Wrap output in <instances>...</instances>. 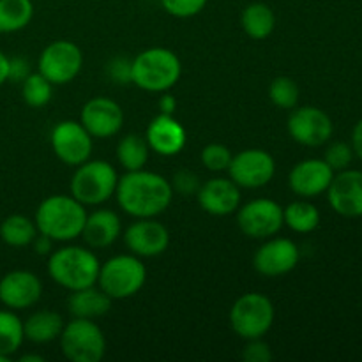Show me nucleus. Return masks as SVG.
Listing matches in <instances>:
<instances>
[{"label":"nucleus","mask_w":362,"mask_h":362,"mask_svg":"<svg viewBox=\"0 0 362 362\" xmlns=\"http://www.w3.org/2000/svg\"><path fill=\"white\" fill-rule=\"evenodd\" d=\"M115 198L119 207L133 218H158L172 204L173 187L161 173L141 168L119 177Z\"/></svg>","instance_id":"1"},{"label":"nucleus","mask_w":362,"mask_h":362,"mask_svg":"<svg viewBox=\"0 0 362 362\" xmlns=\"http://www.w3.org/2000/svg\"><path fill=\"white\" fill-rule=\"evenodd\" d=\"M87 219V209L71 194H52L39 204L35 211V226L55 243L78 239Z\"/></svg>","instance_id":"2"},{"label":"nucleus","mask_w":362,"mask_h":362,"mask_svg":"<svg viewBox=\"0 0 362 362\" xmlns=\"http://www.w3.org/2000/svg\"><path fill=\"white\" fill-rule=\"evenodd\" d=\"M99 267L101 264L94 250L81 246H64L53 250L46 265L49 278L69 292L95 285Z\"/></svg>","instance_id":"3"},{"label":"nucleus","mask_w":362,"mask_h":362,"mask_svg":"<svg viewBox=\"0 0 362 362\" xmlns=\"http://www.w3.org/2000/svg\"><path fill=\"white\" fill-rule=\"evenodd\" d=\"M131 81L145 92H168L175 87L182 74V62L175 52L163 46L144 49L133 59Z\"/></svg>","instance_id":"4"},{"label":"nucleus","mask_w":362,"mask_h":362,"mask_svg":"<svg viewBox=\"0 0 362 362\" xmlns=\"http://www.w3.org/2000/svg\"><path fill=\"white\" fill-rule=\"evenodd\" d=\"M119 173L103 159H88L76 166L71 177V197L85 207H98L115 197Z\"/></svg>","instance_id":"5"},{"label":"nucleus","mask_w":362,"mask_h":362,"mask_svg":"<svg viewBox=\"0 0 362 362\" xmlns=\"http://www.w3.org/2000/svg\"><path fill=\"white\" fill-rule=\"evenodd\" d=\"M147 281V269L140 257L129 255H115L108 258L99 267L98 283L95 285L112 300L129 299L144 288Z\"/></svg>","instance_id":"6"},{"label":"nucleus","mask_w":362,"mask_h":362,"mask_svg":"<svg viewBox=\"0 0 362 362\" xmlns=\"http://www.w3.org/2000/svg\"><path fill=\"white\" fill-rule=\"evenodd\" d=\"M274 304L267 296L258 292L243 293L230 308L232 331L243 339L264 338L274 324Z\"/></svg>","instance_id":"7"},{"label":"nucleus","mask_w":362,"mask_h":362,"mask_svg":"<svg viewBox=\"0 0 362 362\" xmlns=\"http://www.w3.org/2000/svg\"><path fill=\"white\" fill-rule=\"evenodd\" d=\"M60 350L71 362H99L106 354V338L95 320L73 318L60 332Z\"/></svg>","instance_id":"8"},{"label":"nucleus","mask_w":362,"mask_h":362,"mask_svg":"<svg viewBox=\"0 0 362 362\" xmlns=\"http://www.w3.org/2000/svg\"><path fill=\"white\" fill-rule=\"evenodd\" d=\"M39 73L55 87L73 81L83 67V52L80 46L67 39L49 42L39 57Z\"/></svg>","instance_id":"9"},{"label":"nucleus","mask_w":362,"mask_h":362,"mask_svg":"<svg viewBox=\"0 0 362 362\" xmlns=\"http://www.w3.org/2000/svg\"><path fill=\"white\" fill-rule=\"evenodd\" d=\"M237 226L250 239L265 240L285 226L283 207L272 198H255L237 209Z\"/></svg>","instance_id":"10"},{"label":"nucleus","mask_w":362,"mask_h":362,"mask_svg":"<svg viewBox=\"0 0 362 362\" xmlns=\"http://www.w3.org/2000/svg\"><path fill=\"white\" fill-rule=\"evenodd\" d=\"M228 177L244 189H260L276 175V161L264 148H246L232 156Z\"/></svg>","instance_id":"11"},{"label":"nucleus","mask_w":362,"mask_h":362,"mask_svg":"<svg viewBox=\"0 0 362 362\" xmlns=\"http://www.w3.org/2000/svg\"><path fill=\"white\" fill-rule=\"evenodd\" d=\"M53 154L67 166H80L88 161L94 147V138L76 120H60L49 134Z\"/></svg>","instance_id":"12"},{"label":"nucleus","mask_w":362,"mask_h":362,"mask_svg":"<svg viewBox=\"0 0 362 362\" xmlns=\"http://www.w3.org/2000/svg\"><path fill=\"white\" fill-rule=\"evenodd\" d=\"M300 260L299 246L286 237H269L255 251L253 267L264 278H281L297 267Z\"/></svg>","instance_id":"13"},{"label":"nucleus","mask_w":362,"mask_h":362,"mask_svg":"<svg viewBox=\"0 0 362 362\" xmlns=\"http://www.w3.org/2000/svg\"><path fill=\"white\" fill-rule=\"evenodd\" d=\"M286 127L292 140L304 147H322L331 140L334 133L332 119L317 106H303L293 110Z\"/></svg>","instance_id":"14"},{"label":"nucleus","mask_w":362,"mask_h":362,"mask_svg":"<svg viewBox=\"0 0 362 362\" xmlns=\"http://www.w3.org/2000/svg\"><path fill=\"white\" fill-rule=\"evenodd\" d=\"M80 122L92 138L106 140L120 133L124 126V110L113 99L98 95L88 99L81 108Z\"/></svg>","instance_id":"15"},{"label":"nucleus","mask_w":362,"mask_h":362,"mask_svg":"<svg viewBox=\"0 0 362 362\" xmlns=\"http://www.w3.org/2000/svg\"><path fill=\"white\" fill-rule=\"evenodd\" d=\"M124 243L129 253L140 258H154L168 250L170 232L156 218H140L126 228Z\"/></svg>","instance_id":"16"},{"label":"nucleus","mask_w":362,"mask_h":362,"mask_svg":"<svg viewBox=\"0 0 362 362\" xmlns=\"http://www.w3.org/2000/svg\"><path fill=\"white\" fill-rule=\"evenodd\" d=\"M42 296V283L30 271H11L0 279V303L13 311L35 306Z\"/></svg>","instance_id":"17"},{"label":"nucleus","mask_w":362,"mask_h":362,"mask_svg":"<svg viewBox=\"0 0 362 362\" xmlns=\"http://www.w3.org/2000/svg\"><path fill=\"white\" fill-rule=\"evenodd\" d=\"M327 202L336 214L343 218L362 216V172L341 170L336 172L327 189Z\"/></svg>","instance_id":"18"},{"label":"nucleus","mask_w":362,"mask_h":362,"mask_svg":"<svg viewBox=\"0 0 362 362\" xmlns=\"http://www.w3.org/2000/svg\"><path fill=\"white\" fill-rule=\"evenodd\" d=\"M334 173V170L324 159H303L290 170L288 186L300 198L320 197L327 193Z\"/></svg>","instance_id":"19"},{"label":"nucleus","mask_w":362,"mask_h":362,"mask_svg":"<svg viewBox=\"0 0 362 362\" xmlns=\"http://www.w3.org/2000/svg\"><path fill=\"white\" fill-rule=\"evenodd\" d=\"M145 140H147L152 152L165 156V158H173V156L180 154L184 151L187 134L182 124L175 117L159 113L147 126Z\"/></svg>","instance_id":"20"},{"label":"nucleus","mask_w":362,"mask_h":362,"mask_svg":"<svg viewBox=\"0 0 362 362\" xmlns=\"http://www.w3.org/2000/svg\"><path fill=\"white\" fill-rule=\"evenodd\" d=\"M198 205L211 216H230L240 207V187L232 179H209L197 193Z\"/></svg>","instance_id":"21"},{"label":"nucleus","mask_w":362,"mask_h":362,"mask_svg":"<svg viewBox=\"0 0 362 362\" xmlns=\"http://www.w3.org/2000/svg\"><path fill=\"white\" fill-rule=\"evenodd\" d=\"M122 233V221L119 216L110 209H98V211L87 214L81 235L85 244L90 250H106Z\"/></svg>","instance_id":"22"},{"label":"nucleus","mask_w":362,"mask_h":362,"mask_svg":"<svg viewBox=\"0 0 362 362\" xmlns=\"http://www.w3.org/2000/svg\"><path fill=\"white\" fill-rule=\"evenodd\" d=\"M67 310L73 318H88L95 320L112 310V299L99 286L92 285L87 288L74 290L67 299Z\"/></svg>","instance_id":"23"},{"label":"nucleus","mask_w":362,"mask_h":362,"mask_svg":"<svg viewBox=\"0 0 362 362\" xmlns=\"http://www.w3.org/2000/svg\"><path fill=\"white\" fill-rule=\"evenodd\" d=\"M64 325L66 322L60 313L52 310H39L23 322L25 339L35 345H46L60 338Z\"/></svg>","instance_id":"24"},{"label":"nucleus","mask_w":362,"mask_h":362,"mask_svg":"<svg viewBox=\"0 0 362 362\" xmlns=\"http://www.w3.org/2000/svg\"><path fill=\"white\" fill-rule=\"evenodd\" d=\"M240 25L247 37L255 39V41H264L274 32L276 14L267 4L251 2L244 7L243 14H240Z\"/></svg>","instance_id":"25"},{"label":"nucleus","mask_w":362,"mask_h":362,"mask_svg":"<svg viewBox=\"0 0 362 362\" xmlns=\"http://www.w3.org/2000/svg\"><path fill=\"white\" fill-rule=\"evenodd\" d=\"M148 156H151V147L145 136H140V134H126L120 138L117 145V161L126 172L145 168Z\"/></svg>","instance_id":"26"},{"label":"nucleus","mask_w":362,"mask_h":362,"mask_svg":"<svg viewBox=\"0 0 362 362\" xmlns=\"http://www.w3.org/2000/svg\"><path fill=\"white\" fill-rule=\"evenodd\" d=\"M34 219L23 214H11L0 225V240L11 247H25L37 235Z\"/></svg>","instance_id":"27"},{"label":"nucleus","mask_w":362,"mask_h":362,"mask_svg":"<svg viewBox=\"0 0 362 362\" xmlns=\"http://www.w3.org/2000/svg\"><path fill=\"white\" fill-rule=\"evenodd\" d=\"M283 221L292 232L311 233L320 225V211L308 200H297L283 209Z\"/></svg>","instance_id":"28"},{"label":"nucleus","mask_w":362,"mask_h":362,"mask_svg":"<svg viewBox=\"0 0 362 362\" xmlns=\"http://www.w3.org/2000/svg\"><path fill=\"white\" fill-rule=\"evenodd\" d=\"M34 18L32 0H0V34H11L27 27Z\"/></svg>","instance_id":"29"},{"label":"nucleus","mask_w":362,"mask_h":362,"mask_svg":"<svg viewBox=\"0 0 362 362\" xmlns=\"http://www.w3.org/2000/svg\"><path fill=\"white\" fill-rule=\"evenodd\" d=\"M25 341L23 320L13 310H0V356L11 359Z\"/></svg>","instance_id":"30"},{"label":"nucleus","mask_w":362,"mask_h":362,"mask_svg":"<svg viewBox=\"0 0 362 362\" xmlns=\"http://www.w3.org/2000/svg\"><path fill=\"white\" fill-rule=\"evenodd\" d=\"M21 95L30 108H42L53 98V85L41 73H30L21 81Z\"/></svg>","instance_id":"31"},{"label":"nucleus","mask_w":362,"mask_h":362,"mask_svg":"<svg viewBox=\"0 0 362 362\" xmlns=\"http://www.w3.org/2000/svg\"><path fill=\"white\" fill-rule=\"evenodd\" d=\"M299 85L288 76H278L269 85V99L281 110H293L299 103Z\"/></svg>","instance_id":"32"},{"label":"nucleus","mask_w":362,"mask_h":362,"mask_svg":"<svg viewBox=\"0 0 362 362\" xmlns=\"http://www.w3.org/2000/svg\"><path fill=\"white\" fill-rule=\"evenodd\" d=\"M200 161L209 172H225V170H228L230 161H232V152L223 144H209L202 148Z\"/></svg>","instance_id":"33"},{"label":"nucleus","mask_w":362,"mask_h":362,"mask_svg":"<svg viewBox=\"0 0 362 362\" xmlns=\"http://www.w3.org/2000/svg\"><path fill=\"white\" fill-rule=\"evenodd\" d=\"M352 159H354L352 145L345 144V141H336V144H331L324 156V161L327 163L334 172H341V170L349 168Z\"/></svg>","instance_id":"34"},{"label":"nucleus","mask_w":362,"mask_h":362,"mask_svg":"<svg viewBox=\"0 0 362 362\" xmlns=\"http://www.w3.org/2000/svg\"><path fill=\"white\" fill-rule=\"evenodd\" d=\"M209 0H161V6L173 18H193L205 9Z\"/></svg>","instance_id":"35"},{"label":"nucleus","mask_w":362,"mask_h":362,"mask_svg":"<svg viewBox=\"0 0 362 362\" xmlns=\"http://www.w3.org/2000/svg\"><path fill=\"white\" fill-rule=\"evenodd\" d=\"M202 182L198 179V175L191 170H179V172L173 175V193H180L184 197H191V194H197L198 189H200Z\"/></svg>","instance_id":"36"},{"label":"nucleus","mask_w":362,"mask_h":362,"mask_svg":"<svg viewBox=\"0 0 362 362\" xmlns=\"http://www.w3.org/2000/svg\"><path fill=\"white\" fill-rule=\"evenodd\" d=\"M272 350L264 338L247 339L246 346L243 350V359L246 362H269L272 361Z\"/></svg>","instance_id":"37"},{"label":"nucleus","mask_w":362,"mask_h":362,"mask_svg":"<svg viewBox=\"0 0 362 362\" xmlns=\"http://www.w3.org/2000/svg\"><path fill=\"white\" fill-rule=\"evenodd\" d=\"M133 60L126 59V57H115L112 62L108 64V74L112 81L119 85L133 83L131 81V73H133Z\"/></svg>","instance_id":"38"},{"label":"nucleus","mask_w":362,"mask_h":362,"mask_svg":"<svg viewBox=\"0 0 362 362\" xmlns=\"http://www.w3.org/2000/svg\"><path fill=\"white\" fill-rule=\"evenodd\" d=\"M30 74V67H28V62L21 57H13L9 59V80L13 81H23L25 78Z\"/></svg>","instance_id":"39"},{"label":"nucleus","mask_w":362,"mask_h":362,"mask_svg":"<svg viewBox=\"0 0 362 362\" xmlns=\"http://www.w3.org/2000/svg\"><path fill=\"white\" fill-rule=\"evenodd\" d=\"M53 243H55V240L49 239V237L45 235V233H37L35 239L32 240V246H34V251L37 255H48L49 257L53 251Z\"/></svg>","instance_id":"40"},{"label":"nucleus","mask_w":362,"mask_h":362,"mask_svg":"<svg viewBox=\"0 0 362 362\" xmlns=\"http://www.w3.org/2000/svg\"><path fill=\"white\" fill-rule=\"evenodd\" d=\"M159 113H165V115H173L177 110V98L168 92H161V98L158 101Z\"/></svg>","instance_id":"41"},{"label":"nucleus","mask_w":362,"mask_h":362,"mask_svg":"<svg viewBox=\"0 0 362 362\" xmlns=\"http://www.w3.org/2000/svg\"><path fill=\"white\" fill-rule=\"evenodd\" d=\"M352 151H354V156H357V158L362 159V119L359 122L354 126V131H352Z\"/></svg>","instance_id":"42"},{"label":"nucleus","mask_w":362,"mask_h":362,"mask_svg":"<svg viewBox=\"0 0 362 362\" xmlns=\"http://www.w3.org/2000/svg\"><path fill=\"white\" fill-rule=\"evenodd\" d=\"M9 80V57L0 52V85Z\"/></svg>","instance_id":"43"},{"label":"nucleus","mask_w":362,"mask_h":362,"mask_svg":"<svg viewBox=\"0 0 362 362\" xmlns=\"http://www.w3.org/2000/svg\"><path fill=\"white\" fill-rule=\"evenodd\" d=\"M45 357L42 356H21L20 362H42Z\"/></svg>","instance_id":"44"},{"label":"nucleus","mask_w":362,"mask_h":362,"mask_svg":"<svg viewBox=\"0 0 362 362\" xmlns=\"http://www.w3.org/2000/svg\"><path fill=\"white\" fill-rule=\"evenodd\" d=\"M0 246H2V240H0Z\"/></svg>","instance_id":"45"}]
</instances>
